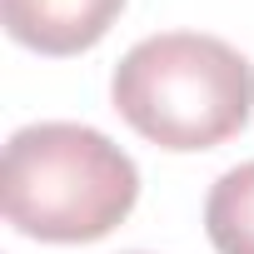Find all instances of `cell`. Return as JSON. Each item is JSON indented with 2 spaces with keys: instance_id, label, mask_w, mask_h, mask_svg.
I'll use <instances>...</instances> for the list:
<instances>
[{
  "instance_id": "obj_1",
  "label": "cell",
  "mask_w": 254,
  "mask_h": 254,
  "mask_svg": "<svg viewBox=\"0 0 254 254\" xmlns=\"http://www.w3.org/2000/svg\"><path fill=\"white\" fill-rule=\"evenodd\" d=\"M0 199L20 234L45 244H85L135 209L140 170L95 125L40 120L10 135Z\"/></svg>"
},
{
  "instance_id": "obj_2",
  "label": "cell",
  "mask_w": 254,
  "mask_h": 254,
  "mask_svg": "<svg viewBox=\"0 0 254 254\" xmlns=\"http://www.w3.org/2000/svg\"><path fill=\"white\" fill-rule=\"evenodd\" d=\"M110 100L160 150H214L249 125L254 65L219 35L165 30L120 55Z\"/></svg>"
},
{
  "instance_id": "obj_3",
  "label": "cell",
  "mask_w": 254,
  "mask_h": 254,
  "mask_svg": "<svg viewBox=\"0 0 254 254\" xmlns=\"http://www.w3.org/2000/svg\"><path fill=\"white\" fill-rule=\"evenodd\" d=\"M125 0H0L10 40L40 55H80L110 35Z\"/></svg>"
},
{
  "instance_id": "obj_4",
  "label": "cell",
  "mask_w": 254,
  "mask_h": 254,
  "mask_svg": "<svg viewBox=\"0 0 254 254\" xmlns=\"http://www.w3.org/2000/svg\"><path fill=\"white\" fill-rule=\"evenodd\" d=\"M204 234L219 254H254V160L214 180L204 199Z\"/></svg>"
}]
</instances>
